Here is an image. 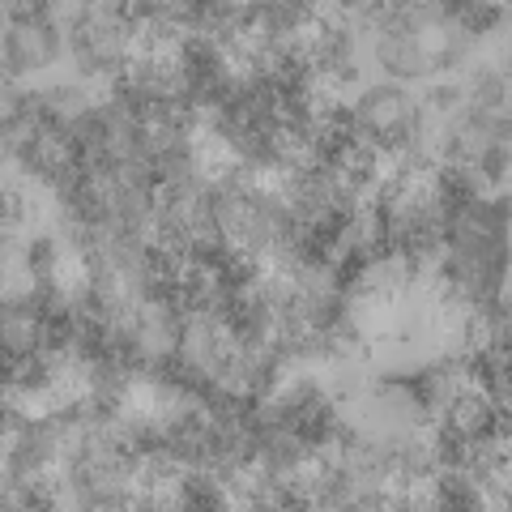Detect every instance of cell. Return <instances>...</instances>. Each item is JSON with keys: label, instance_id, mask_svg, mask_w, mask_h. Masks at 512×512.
<instances>
[{"label": "cell", "instance_id": "obj_1", "mask_svg": "<svg viewBox=\"0 0 512 512\" xmlns=\"http://www.w3.org/2000/svg\"><path fill=\"white\" fill-rule=\"evenodd\" d=\"M419 120V103L397 86H372L355 103V133L376 150H406Z\"/></svg>", "mask_w": 512, "mask_h": 512}, {"label": "cell", "instance_id": "obj_2", "mask_svg": "<svg viewBox=\"0 0 512 512\" xmlns=\"http://www.w3.org/2000/svg\"><path fill=\"white\" fill-rule=\"evenodd\" d=\"M56 47L60 35L52 18H39V22H9L5 30V69L9 77H22L30 69H43V64L56 60Z\"/></svg>", "mask_w": 512, "mask_h": 512}]
</instances>
